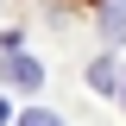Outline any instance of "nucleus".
Returning <instances> with one entry per match:
<instances>
[{
	"instance_id": "7ed1b4c3",
	"label": "nucleus",
	"mask_w": 126,
	"mask_h": 126,
	"mask_svg": "<svg viewBox=\"0 0 126 126\" xmlns=\"http://www.w3.org/2000/svg\"><path fill=\"white\" fill-rule=\"evenodd\" d=\"M19 126H57V113H44V107H32V113H19Z\"/></svg>"
},
{
	"instance_id": "20e7f679",
	"label": "nucleus",
	"mask_w": 126,
	"mask_h": 126,
	"mask_svg": "<svg viewBox=\"0 0 126 126\" xmlns=\"http://www.w3.org/2000/svg\"><path fill=\"white\" fill-rule=\"evenodd\" d=\"M6 120H13V113H6V101H0V126H6Z\"/></svg>"
},
{
	"instance_id": "f03ea898",
	"label": "nucleus",
	"mask_w": 126,
	"mask_h": 126,
	"mask_svg": "<svg viewBox=\"0 0 126 126\" xmlns=\"http://www.w3.org/2000/svg\"><path fill=\"white\" fill-rule=\"evenodd\" d=\"M101 32H107V38H126V0H113V6H107V19H101Z\"/></svg>"
},
{
	"instance_id": "f257e3e1",
	"label": "nucleus",
	"mask_w": 126,
	"mask_h": 126,
	"mask_svg": "<svg viewBox=\"0 0 126 126\" xmlns=\"http://www.w3.org/2000/svg\"><path fill=\"white\" fill-rule=\"evenodd\" d=\"M0 76L13 82V88H38V82H44V69H38L32 57H6V63H0Z\"/></svg>"
}]
</instances>
